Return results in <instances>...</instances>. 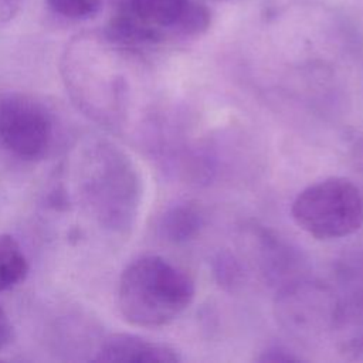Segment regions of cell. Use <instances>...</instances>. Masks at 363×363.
I'll list each match as a JSON object with an SVG mask.
<instances>
[{
	"label": "cell",
	"mask_w": 363,
	"mask_h": 363,
	"mask_svg": "<svg viewBox=\"0 0 363 363\" xmlns=\"http://www.w3.org/2000/svg\"><path fill=\"white\" fill-rule=\"evenodd\" d=\"M78 190L88 214L106 231L128 234L136 220L142 182L130 157L118 146L95 140L82 149Z\"/></svg>",
	"instance_id": "6da1fadb"
},
{
	"label": "cell",
	"mask_w": 363,
	"mask_h": 363,
	"mask_svg": "<svg viewBox=\"0 0 363 363\" xmlns=\"http://www.w3.org/2000/svg\"><path fill=\"white\" fill-rule=\"evenodd\" d=\"M194 295V281L183 268L159 255H143L121 274L118 308L133 326L159 328L177 319Z\"/></svg>",
	"instance_id": "7a4b0ae2"
},
{
	"label": "cell",
	"mask_w": 363,
	"mask_h": 363,
	"mask_svg": "<svg viewBox=\"0 0 363 363\" xmlns=\"http://www.w3.org/2000/svg\"><path fill=\"white\" fill-rule=\"evenodd\" d=\"M296 225L318 240L356 233L363 223V199L354 183L329 177L305 187L291 206Z\"/></svg>",
	"instance_id": "3957f363"
},
{
	"label": "cell",
	"mask_w": 363,
	"mask_h": 363,
	"mask_svg": "<svg viewBox=\"0 0 363 363\" xmlns=\"http://www.w3.org/2000/svg\"><path fill=\"white\" fill-rule=\"evenodd\" d=\"M55 119L37 96L0 94V150L24 162L40 160L52 147Z\"/></svg>",
	"instance_id": "277c9868"
},
{
	"label": "cell",
	"mask_w": 363,
	"mask_h": 363,
	"mask_svg": "<svg viewBox=\"0 0 363 363\" xmlns=\"http://www.w3.org/2000/svg\"><path fill=\"white\" fill-rule=\"evenodd\" d=\"M279 318L294 330L320 329L328 322L336 323L337 305L318 285L296 284L288 286L278 301Z\"/></svg>",
	"instance_id": "5b68a950"
},
{
	"label": "cell",
	"mask_w": 363,
	"mask_h": 363,
	"mask_svg": "<svg viewBox=\"0 0 363 363\" xmlns=\"http://www.w3.org/2000/svg\"><path fill=\"white\" fill-rule=\"evenodd\" d=\"M94 360L109 363H177L180 354L166 343L130 333H113L101 343Z\"/></svg>",
	"instance_id": "8992f818"
},
{
	"label": "cell",
	"mask_w": 363,
	"mask_h": 363,
	"mask_svg": "<svg viewBox=\"0 0 363 363\" xmlns=\"http://www.w3.org/2000/svg\"><path fill=\"white\" fill-rule=\"evenodd\" d=\"M189 0H125L129 11L147 28L157 44L176 38V27Z\"/></svg>",
	"instance_id": "52a82bcc"
},
{
	"label": "cell",
	"mask_w": 363,
	"mask_h": 363,
	"mask_svg": "<svg viewBox=\"0 0 363 363\" xmlns=\"http://www.w3.org/2000/svg\"><path fill=\"white\" fill-rule=\"evenodd\" d=\"M203 225V216L193 204H177L169 208L160 223L166 240L184 242L191 240Z\"/></svg>",
	"instance_id": "ba28073f"
},
{
	"label": "cell",
	"mask_w": 363,
	"mask_h": 363,
	"mask_svg": "<svg viewBox=\"0 0 363 363\" xmlns=\"http://www.w3.org/2000/svg\"><path fill=\"white\" fill-rule=\"evenodd\" d=\"M28 272V262L18 241L0 234V294L18 285Z\"/></svg>",
	"instance_id": "9c48e42d"
},
{
	"label": "cell",
	"mask_w": 363,
	"mask_h": 363,
	"mask_svg": "<svg viewBox=\"0 0 363 363\" xmlns=\"http://www.w3.org/2000/svg\"><path fill=\"white\" fill-rule=\"evenodd\" d=\"M211 13L206 4L197 0H189L186 10L176 27V38H194L208 30Z\"/></svg>",
	"instance_id": "30bf717a"
},
{
	"label": "cell",
	"mask_w": 363,
	"mask_h": 363,
	"mask_svg": "<svg viewBox=\"0 0 363 363\" xmlns=\"http://www.w3.org/2000/svg\"><path fill=\"white\" fill-rule=\"evenodd\" d=\"M51 10L69 20H86L96 16L104 0H47Z\"/></svg>",
	"instance_id": "8fae6325"
},
{
	"label": "cell",
	"mask_w": 363,
	"mask_h": 363,
	"mask_svg": "<svg viewBox=\"0 0 363 363\" xmlns=\"http://www.w3.org/2000/svg\"><path fill=\"white\" fill-rule=\"evenodd\" d=\"M259 362H298L301 360L299 356H295L291 350L281 345H274L267 347L264 352H261V356L258 357Z\"/></svg>",
	"instance_id": "7c38bea8"
},
{
	"label": "cell",
	"mask_w": 363,
	"mask_h": 363,
	"mask_svg": "<svg viewBox=\"0 0 363 363\" xmlns=\"http://www.w3.org/2000/svg\"><path fill=\"white\" fill-rule=\"evenodd\" d=\"M13 340V325L3 308H0V349Z\"/></svg>",
	"instance_id": "4fadbf2b"
},
{
	"label": "cell",
	"mask_w": 363,
	"mask_h": 363,
	"mask_svg": "<svg viewBox=\"0 0 363 363\" xmlns=\"http://www.w3.org/2000/svg\"><path fill=\"white\" fill-rule=\"evenodd\" d=\"M24 0H0V26L10 21L20 10Z\"/></svg>",
	"instance_id": "5bb4252c"
}]
</instances>
